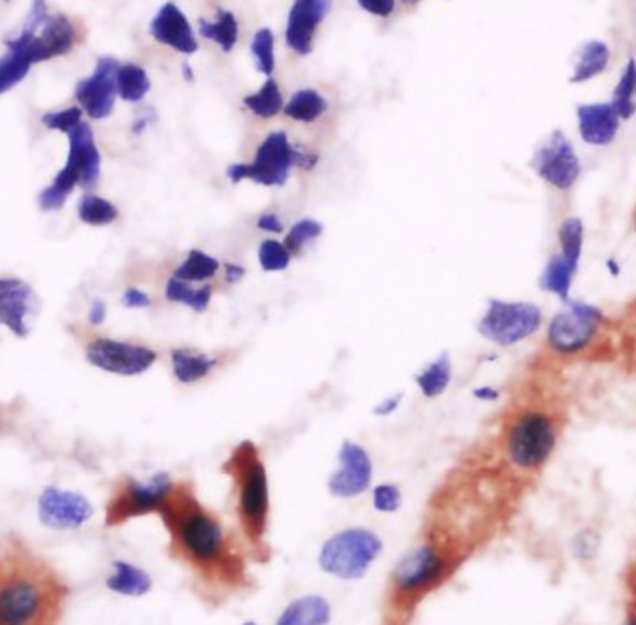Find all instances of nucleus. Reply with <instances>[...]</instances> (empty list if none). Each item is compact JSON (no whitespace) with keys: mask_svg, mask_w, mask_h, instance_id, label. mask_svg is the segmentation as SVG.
Segmentation results:
<instances>
[{"mask_svg":"<svg viewBox=\"0 0 636 625\" xmlns=\"http://www.w3.org/2000/svg\"><path fill=\"white\" fill-rule=\"evenodd\" d=\"M243 103H245V107L249 111L254 112L260 118H273L284 109L280 88H278V84L273 79H269L267 83L263 84L260 92L247 96Z\"/></svg>","mask_w":636,"mask_h":625,"instance_id":"nucleus-35","label":"nucleus"},{"mask_svg":"<svg viewBox=\"0 0 636 625\" xmlns=\"http://www.w3.org/2000/svg\"><path fill=\"white\" fill-rule=\"evenodd\" d=\"M79 219L90 226H105L118 219V209L105 198L84 195L79 204Z\"/></svg>","mask_w":636,"mask_h":625,"instance_id":"nucleus-37","label":"nucleus"},{"mask_svg":"<svg viewBox=\"0 0 636 625\" xmlns=\"http://www.w3.org/2000/svg\"><path fill=\"white\" fill-rule=\"evenodd\" d=\"M243 625H258V624H254V622H245V624Z\"/></svg>","mask_w":636,"mask_h":625,"instance_id":"nucleus-52","label":"nucleus"},{"mask_svg":"<svg viewBox=\"0 0 636 625\" xmlns=\"http://www.w3.org/2000/svg\"><path fill=\"white\" fill-rule=\"evenodd\" d=\"M75 45V27L66 15H49L32 38L36 64L55 56L68 55Z\"/></svg>","mask_w":636,"mask_h":625,"instance_id":"nucleus-22","label":"nucleus"},{"mask_svg":"<svg viewBox=\"0 0 636 625\" xmlns=\"http://www.w3.org/2000/svg\"><path fill=\"white\" fill-rule=\"evenodd\" d=\"M332 0H295L291 6L286 43L299 55L312 53L314 34L319 23L331 12Z\"/></svg>","mask_w":636,"mask_h":625,"instance_id":"nucleus-17","label":"nucleus"},{"mask_svg":"<svg viewBox=\"0 0 636 625\" xmlns=\"http://www.w3.org/2000/svg\"><path fill=\"white\" fill-rule=\"evenodd\" d=\"M625 625H635V618H633V616H629V620H627V624Z\"/></svg>","mask_w":636,"mask_h":625,"instance_id":"nucleus-51","label":"nucleus"},{"mask_svg":"<svg viewBox=\"0 0 636 625\" xmlns=\"http://www.w3.org/2000/svg\"><path fill=\"white\" fill-rule=\"evenodd\" d=\"M411 2H418V0H411Z\"/></svg>","mask_w":636,"mask_h":625,"instance_id":"nucleus-53","label":"nucleus"},{"mask_svg":"<svg viewBox=\"0 0 636 625\" xmlns=\"http://www.w3.org/2000/svg\"><path fill=\"white\" fill-rule=\"evenodd\" d=\"M603 321L605 316L597 306L569 303L566 310L556 314L549 325V346L564 355L579 353L594 342Z\"/></svg>","mask_w":636,"mask_h":625,"instance_id":"nucleus-10","label":"nucleus"},{"mask_svg":"<svg viewBox=\"0 0 636 625\" xmlns=\"http://www.w3.org/2000/svg\"><path fill=\"white\" fill-rule=\"evenodd\" d=\"M77 185H79V178H77L75 170L66 163V167L56 174L55 181L45 191H42L40 206L45 211L62 208Z\"/></svg>","mask_w":636,"mask_h":625,"instance_id":"nucleus-32","label":"nucleus"},{"mask_svg":"<svg viewBox=\"0 0 636 625\" xmlns=\"http://www.w3.org/2000/svg\"><path fill=\"white\" fill-rule=\"evenodd\" d=\"M327 109H329L327 99L323 98L314 88L299 90L284 105L286 116L295 122H303V124L316 122L319 116H323L327 112Z\"/></svg>","mask_w":636,"mask_h":625,"instance_id":"nucleus-26","label":"nucleus"},{"mask_svg":"<svg viewBox=\"0 0 636 625\" xmlns=\"http://www.w3.org/2000/svg\"><path fill=\"white\" fill-rule=\"evenodd\" d=\"M200 36L206 40L221 45L222 51H232L236 47L237 36H239V25H237L236 15L232 12H219V19L215 23H209L206 19H200Z\"/></svg>","mask_w":636,"mask_h":625,"instance_id":"nucleus-31","label":"nucleus"},{"mask_svg":"<svg viewBox=\"0 0 636 625\" xmlns=\"http://www.w3.org/2000/svg\"><path fill=\"white\" fill-rule=\"evenodd\" d=\"M448 570V558L439 547L426 543L407 553L392 573V592L401 603H413L429 590L443 583Z\"/></svg>","mask_w":636,"mask_h":625,"instance_id":"nucleus-8","label":"nucleus"},{"mask_svg":"<svg viewBox=\"0 0 636 625\" xmlns=\"http://www.w3.org/2000/svg\"><path fill=\"white\" fill-rule=\"evenodd\" d=\"M150 34L157 42L168 45L183 55H193L198 51L193 27L174 2H166L159 14L155 15L150 25Z\"/></svg>","mask_w":636,"mask_h":625,"instance_id":"nucleus-20","label":"nucleus"},{"mask_svg":"<svg viewBox=\"0 0 636 625\" xmlns=\"http://www.w3.org/2000/svg\"><path fill=\"white\" fill-rule=\"evenodd\" d=\"M541 320L540 306L491 299L484 318L478 323V331L495 344L513 346L536 333Z\"/></svg>","mask_w":636,"mask_h":625,"instance_id":"nucleus-9","label":"nucleus"},{"mask_svg":"<svg viewBox=\"0 0 636 625\" xmlns=\"http://www.w3.org/2000/svg\"><path fill=\"white\" fill-rule=\"evenodd\" d=\"M560 252L545 265L540 277L541 290L558 295L562 301L569 303V292L573 277L581 262L582 245H584V226L581 219L569 217L560 226Z\"/></svg>","mask_w":636,"mask_h":625,"instance_id":"nucleus-11","label":"nucleus"},{"mask_svg":"<svg viewBox=\"0 0 636 625\" xmlns=\"http://www.w3.org/2000/svg\"><path fill=\"white\" fill-rule=\"evenodd\" d=\"M383 551L379 536L366 528H347L323 543L319 568L342 581H357Z\"/></svg>","mask_w":636,"mask_h":625,"instance_id":"nucleus-5","label":"nucleus"},{"mask_svg":"<svg viewBox=\"0 0 636 625\" xmlns=\"http://www.w3.org/2000/svg\"><path fill=\"white\" fill-rule=\"evenodd\" d=\"M258 260H260L263 271L275 273V271L288 269V265L291 262V254L290 250L286 249V245L278 243L275 239H267V241H263L260 249H258Z\"/></svg>","mask_w":636,"mask_h":625,"instance_id":"nucleus-39","label":"nucleus"},{"mask_svg":"<svg viewBox=\"0 0 636 625\" xmlns=\"http://www.w3.org/2000/svg\"><path fill=\"white\" fill-rule=\"evenodd\" d=\"M81 118H83V109H81V107H71V109H66V111L62 112L43 114L42 122L47 125L49 129L70 133L71 129H75L77 125L83 122Z\"/></svg>","mask_w":636,"mask_h":625,"instance_id":"nucleus-41","label":"nucleus"},{"mask_svg":"<svg viewBox=\"0 0 636 625\" xmlns=\"http://www.w3.org/2000/svg\"><path fill=\"white\" fill-rule=\"evenodd\" d=\"M329 601L321 596H303L291 601L277 620V625H327L331 622Z\"/></svg>","mask_w":636,"mask_h":625,"instance_id":"nucleus-25","label":"nucleus"},{"mask_svg":"<svg viewBox=\"0 0 636 625\" xmlns=\"http://www.w3.org/2000/svg\"><path fill=\"white\" fill-rule=\"evenodd\" d=\"M176 484L168 474H155L148 480H125L114 489L105 508V525L122 527L131 519L159 514L174 493Z\"/></svg>","mask_w":636,"mask_h":625,"instance_id":"nucleus-6","label":"nucleus"},{"mask_svg":"<svg viewBox=\"0 0 636 625\" xmlns=\"http://www.w3.org/2000/svg\"><path fill=\"white\" fill-rule=\"evenodd\" d=\"M610 60L609 47L603 42H588L582 45L581 53H579V64L575 68L573 77L569 79L571 84L584 83L588 79H592L595 75L603 73L607 70Z\"/></svg>","mask_w":636,"mask_h":625,"instance_id":"nucleus-28","label":"nucleus"},{"mask_svg":"<svg viewBox=\"0 0 636 625\" xmlns=\"http://www.w3.org/2000/svg\"><path fill=\"white\" fill-rule=\"evenodd\" d=\"M219 260L209 256L202 250H191L187 260L176 269L174 278L183 282H202L208 278L215 277L219 271Z\"/></svg>","mask_w":636,"mask_h":625,"instance_id":"nucleus-33","label":"nucleus"},{"mask_svg":"<svg viewBox=\"0 0 636 625\" xmlns=\"http://www.w3.org/2000/svg\"><path fill=\"white\" fill-rule=\"evenodd\" d=\"M150 297H148V293L142 292V290H137V288H129L127 292L124 293V305L127 308H144V306H150Z\"/></svg>","mask_w":636,"mask_h":625,"instance_id":"nucleus-45","label":"nucleus"},{"mask_svg":"<svg viewBox=\"0 0 636 625\" xmlns=\"http://www.w3.org/2000/svg\"><path fill=\"white\" fill-rule=\"evenodd\" d=\"M159 517L168 532V555L211 594L230 592L247 583L237 553L219 517L204 508L189 486H176Z\"/></svg>","mask_w":636,"mask_h":625,"instance_id":"nucleus-1","label":"nucleus"},{"mask_svg":"<svg viewBox=\"0 0 636 625\" xmlns=\"http://www.w3.org/2000/svg\"><path fill=\"white\" fill-rule=\"evenodd\" d=\"M152 83L148 79V73L142 70L137 64H124L118 66L116 71V90L118 96L125 101H142L146 94L150 92Z\"/></svg>","mask_w":636,"mask_h":625,"instance_id":"nucleus-29","label":"nucleus"},{"mask_svg":"<svg viewBox=\"0 0 636 625\" xmlns=\"http://www.w3.org/2000/svg\"><path fill=\"white\" fill-rule=\"evenodd\" d=\"M635 77V60H629L610 103L622 120H629L635 114Z\"/></svg>","mask_w":636,"mask_h":625,"instance_id":"nucleus-34","label":"nucleus"},{"mask_svg":"<svg viewBox=\"0 0 636 625\" xmlns=\"http://www.w3.org/2000/svg\"><path fill=\"white\" fill-rule=\"evenodd\" d=\"M217 361L204 353H194L189 349H176L172 353V368L181 383H196L204 379L215 368Z\"/></svg>","mask_w":636,"mask_h":625,"instance_id":"nucleus-27","label":"nucleus"},{"mask_svg":"<svg viewBox=\"0 0 636 625\" xmlns=\"http://www.w3.org/2000/svg\"><path fill=\"white\" fill-rule=\"evenodd\" d=\"M70 586L42 556L15 545L0 556V625H60Z\"/></svg>","mask_w":636,"mask_h":625,"instance_id":"nucleus-2","label":"nucleus"},{"mask_svg":"<svg viewBox=\"0 0 636 625\" xmlns=\"http://www.w3.org/2000/svg\"><path fill=\"white\" fill-rule=\"evenodd\" d=\"M374 506L377 512L394 514L401 508L400 489L392 484H381L374 489Z\"/></svg>","mask_w":636,"mask_h":625,"instance_id":"nucleus-42","label":"nucleus"},{"mask_svg":"<svg viewBox=\"0 0 636 625\" xmlns=\"http://www.w3.org/2000/svg\"><path fill=\"white\" fill-rule=\"evenodd\" d=\"M94 515V506L81 493L47 487L38 499V517L45 527L75 530L86 525Z\"/></svg>","mask_w":636,"mask_h":625,"instance_id":"nucleus-13","label":"nucleus"},{"mask_svg":"<svg viewBox=\"0 0 636 625\" xmlns=\"http://www.w3.org/2000/svg\"><path fill=\"white\" fill-rule=\"evenodd\" d=\"M401 400H403V394H394L392 398H388L385 402L379 403L377 407L374 409V415L377 417H388V415H392L398 407H400Z\"/></svg>","mask_w":636,"mask_h":625,"instance_id":"nucleus-46","label":"nucleus"},{"mask_svg":"<svg viewBox=\"0 0 636 625\" xmlns=\"http://www.w3.org/2000/svg\"><path fill=\"white\" fill-rule=\"evenodd\" d=\"M579 131L586 144L592 146H609L616 139L620 118L610 103H594L581 105L577 109Z\"/></svg>","mask_w":636,"mask_h":625,"instance_id":"nucleus-23","label":"nucleus"},{"mask_svg":"<svg viewBox=\"0 0 636 625\" xmlns=\"http://www.w3.org/2000/svg\"><path fill=\"white\" fill-rule=\"evenodd\" d=\"M360 8L377 17H388L396 8V0H357Z\"/></svg>","mask_w":636,"mask_h":625,"instance_id":"nucleus-43","label":"nucleus"},{"mask_svg":"<svg viewBox=\"0 0 636 625\" xmlns=\"http://www.w3.org/2000/svg\"><path fill=\"white\" fill-rule=\"evenodd\" d=\"M372 459L362 446L344 441L340 450V471L332 474L329 491L332 497L351 499L362 495L372 482Z\"/></svg>","mask_w":636,"mask_h":625,"instance_id":"nucleus-16","label":"nucleus"},{"mask_svg":"<svg viewBox=\"0 0 636 625\" xmlns=\"http://www.w3.org/2000/svg\"><path fill=\"white\" fill-rule=\"evenodd\" d=\"M166 297L174 303H183L196 312H204L211 303V288L204 286L200 290H194L187 282L172 278L166 284Z\"/></svg>","mask_w":636,"mask_h":625,"instance_id":"nucleus-36","label":"nucleus"},{"mask_svg":"<svg viewBox=\"0 0 636 625\" xmlns=\"http://www.w3.org/2000/svg\"><path fill=\"white\" fill-rule=\"evenodd\" d=\"M36 305L32 288L17 278H0V323L17 336H27V316Z\"/></svg>","mask_w":636,"mask_h":625,"instance_id":"nucleus-19","label":"nucleus"},{"mask_svg":"<svg viewBox=\"0 0 636 625\" xmlns=\"http://www.w3.org/2000/svg\"><path fill=\"white\" fill-rule=\"evenodd\" d=\"M321 232H323L321 223L314 221V219H303V221H299V223H295L291 226L284 245H286V249L290 250L291 256H293V254H299L306 243H310L312 239L321 236Z\"/></svg>","mask_w":636,"mask_h":625,"instance_id":"nucleus-40","label":"nucleus"},{"mask_svg":"<svg viewBox=\"0 0 636 625\" xmlns=\"http://www.w3.org/2000/svg\"><path fill=\"white\" fill-rule=\"evenodd\" d=\"M452 381V362L448 353H443L435 362H431L422 374L416 375V385L426 398H437L448 389Z\"/></svg>","mask_w":636,"mask_h":625,"instance_id":"nucleus-30","label":"nucleus"},{"mask_svg":"<svg viewBox=\"0 0 636 625\" xmlns=\"http://www.w3.org/2000/svg\"><path fill=\"white\" fill-rule=\"evenodd\" d=\"M318 157L301 152L293 148L284 131L269 133L256 152V157L250 165L239 163L228 168V178L239 183L250 180L265 187H282L290 178L291 170L295 167L312 168Z\"/></svg>","mask_w":636,"mask_h":625,"instance_id":"nucleus-4","label":"nucleus"},{"mask_svg":"<svg viewBox=\"0 0 636 625\" xmlns=\"http://www.w3.org/2000/svg\"><path fill=\"white\" fill-rule=\"evenodd\" d=\"M558 439L553 418L541 411H526L515 418L506 437L513 465L525 471L540 469L551 458Z\"/></svg>","mask_w":636,"mask_h":625,"instance_id":"nucleus-7","label":"nucleus"},{"mask_svg":"<svg viewBox=\"0 0 636 625\" xmlns=\"http://www.w3.org/2000/svg\"><path fill=\"white\" fill-rule=\"evenodd\" d=\"M105 584L116 596L142 598L152 590L153 581L148 571L127 560H116L112 562L111 575L107 577Z\"/></svg>","mask_w":636,"mask_h":625,"instance_id":"nucleus-24","label":"nucleus"},{"mask_svg":"<svg viewBox=\"0 0 636 625\" xmlns=\"http://www.w3.org/2000/svg\"><path fill=\"white\" fill-rule=\"evenodd\" d=\"M245 275V269L241 267V265L228 264L226 265V280L228 282H232V284H236L239 278Z\"/></svg>","mask_w":636,"mask_h":625,"instance_id":"nucleus-48","label":"nucleus"},{"mask_svg":"<svg viewBox=\"0 0 636 625\" xmlns=\"http://www.w3.org/2000/svg\"><path fill=\"white\" fill-rule=\"evenodd\" d=\"M118 62L111 56H103L97 62L94 73L77 84L75 98L92 120H103L114 111V101L118 96L116 90V71Z\"/></svg>","mask_w":636,"mask_h":625,"instance_id":"nucleus-15","label":"nucleus"},{"mask_svg":"<svg viewBox=\"0 0 636 625\" xmlns=\"http://www.w3.org/2000/svg\"><path fill=\"white\" fill-rule=\"evenodd\" d=\"M86 359L97 368L116 375L144 374L152 366L155 351L116 340H96L86 348Z\"/></svg>","mask_w":636,"mask_h":625,"instance_id":"nucleus-14","label":"nucleus"},{"mask_svg":"<svg viewBox=\"0 0 636 625\" xmlns=\"http://www.w3.org/2000/svg\"><path fill=\"white\" fill-rule=\"evenodd\" d=\"M42 25L38 19L27 17L19 36L8 42V53L0 58V96L21 83L27 77L28 70L36 64L32 53V36Z\"/></svg>","mask_w":636,"mask_h":625,"instance_id":"nucleus-18","label":"nucleus"},{"mask_svg":"<svg viewBox=\"0 0 636 625\" xmlns=\"http://www.w3.org/2000/svg\"><path fill=\"white\" fill-rule=\"evenodd\" d=\"M224 471L234 478L237 515L243 534L252 547H262L269 521V482L258 448L252 443L237 446Z\"/></svg>","mask_w":636,"mask_h":625,"instance_id":"nucleus-3","label":"nucleus"},{"mask_svg":"<svg viewBox=\"0 0 636 625\" xmlns=\"http://www.w3.org/2000/svg\"><path fill=\"white\" fill-rule=\"evenodd\" d=\"M70 155H68V165H70L77 178L79 185L83 189L96 187L99 174H101V155L97 152L96 140L90 125H77L71 129L70 133Z\"/></svg>","mask_w":636,"mask_h":625,"instance_id":"nucleus-21","label":"nucleus"},{"mask_svg":"<svg viewBox=\"0 0 636 625\" xmlns=\"http://www.w3.org/2000/svg\"><path fill=\"white\" fill-rule=\"evenodd\" d=\"M185 77H187V79H193V71H191L189 66H185Z\"/></svg>","mask_w":636,"mask_h":625,"instance_id":"nucleus-50","label":"nucleus"},{"mask_svg":"<svg viewBox=\"0 0 636 625\" xmlns=\"http://www.w3.org/2000/svg\"><path fill=\"white\" fill-rule=\"evenodd\" d=\"M252 55L256 58V68L263 75H273L275 71V36L269 28L256 32L252 40Z\"/></svg>","mask_w":636,"mask_h":625,"instance_id":"nucleus-38","label":"nucleus"},{"mask_svg":"<svg viewBox=\"0 0 636 625\" xmlns=\"http://www.w3.org/2000/svg\"><path fill=\"white\" fill-rule=\"evenodd\" d=\"M474 398H478V400H487V402H493V400H497L498 392L495 389H478L474 390Z\"/></svg>","mask_w":636,"mask_h":625,"instance_id":"nucleus-49","label":"nucleus"},{"mask_svg":"<svg viewBox=\"0 0 636 625\" xmlns=\"http://www.w3.org/2000/svg\"><path fill=\"white\" fill-rule=\"evenodd\" d=\"M258 228L263 232H269V234L284 232V224L280 221L277 213H263L262 217L258 219Z\"/></svg>","mask_w":636,"mask_h":625,"instance_id":"nucleus-44","label":"nucleus"},{"mask_svg":"<svg viewBox=\"0 0 636 625\" xmlns=\"http://www.w3.org/2000/svg\"><path fill=\"white\" fill-rule=\"evenodd\" d=\"M105 318H107V306L103 305V301H94V305L90 308V323L101 325Z\"/></svg>","mask_w":636,"mask_h":625,"instance_id":"nucleus-47","label":"nucleus"},{"mask_svg":"<svg viewBox=\"0 0 636 625\" xmlns=\"http://www.w3.org/2000/svg\"><path fill=\"white\" fill-rule=\"evenodd\" d=\"M532 167L541 180L560 191L571 189L581 174V161L562 131H554L547 144L541 146L532 159Z\"/></svg>","mask_w":636,"mask_h":625,"instance_id":"nucleus-12","label":"nucleus"}]
</instances>
